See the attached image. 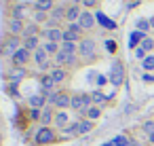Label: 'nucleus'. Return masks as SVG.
<instances>
[{"mask_svg":"<svg viewBox=\"0 0 154 146\" xmlns=\"http://www.w3.org/2000/svg\"><path fill=\"white\" fill-rule=\"evenodd\" d=\"M47 102H49V106L55 108V110H68L70 104H72V93L66 91V89H55L53 93L47 95Z\"/></svg>","mask_w":154,"mask_h":146,"instance_id":"1","label":"nucleus"},{"mask_svg":"<svg viewBox=\"0 0 154 146\" xmlns=\"http://www.w3.org/2000/svg\"><path fill=\"white\" fill-rule=\"evenodd\" d=\"M55 142H59V133L55 131L53 125H51V127L40 125V127L36 129V133H34V144H36V146H51V144H55Z\"/></svg>","mask_w":154,"mask_h":146,"instance_id":"2","label":"nucleus"},{"mask_svg":"<svg viewBox=\"0 0 154 146\" xmlns=\"http://www.w3.org/2000/svg\"><path fill=\"white\" fill-rule=\"evenodd\" d=\"M78 57H80V62H87V64L97 57V43H95V38L85 36L78 43Z\"/></svg>","mask_w":154,"mask_h":146,"instance_id":"3","label":"nucleus"},{"mask_svg":"<svg viewBox=\"0 0 154 146\" xmlns=\"http://www.w3.org/2000/svg\"><path fill=\"white\" fill-rule=\"evenodd\" d=\"M91 106H93V97H91V93H72L70 110L78 112V119H82Z\"/></svg>","mask_w":154,"mask_h":146,"instance_id":"4","label":"nucleus"},{"mask_svg":"<svg viewBox=\"0 0 154 146\" xmlns=\"http://www.w3.org/2000/svg\"><path fill=\"white\" fill-rule=\"evenodd\" d=\"M32 62L36 64V68L42 72V74H47V72H51L53 70V59H51V55L40 47L38 51H34L32 53Z\"/></svg>","mask_w":154,"mask_h":146,"instance_id":"5","label":"nucleus"},{"mask_svg":"<svg viewBox=\"0 0 154 146\" xmlns=\"http://www.w3.org/2000/svg\"><path fill=\"white\" fill-rule=\"evenodd\" d=\"M23 47V38L21 36H11V34H7V38L2 40V57H13L19 49Z\"/></svg>","mask_w":154,"mask_h":146,"instance_id":"6","label":"nucleus"},{"mask_svg":"<svg viewBox=\"0 0 154 146\" xmlns=\"http://www.w3.org/2000/svg\"><path fill=\"white\" fill-rule=\"evenodd\" d=\"M78 62H80L78 53H63V51H59V53L53 57V66H57V68H72V66H76Z\"/></svg>","mask_w":154,"mask_h":146,"instance_id":"7","label":"nucleus"},{"mask_svg":"<svg viewBox=\"0 0 154 146\" xmlns=\"http://www.w3.org/2000/svg\"><path fill=\"white\" fill-rule=\"evenodd\" d=\"M40 38L42 40H53V43H63V28H49V26H42L40 30Z\"/></svg>","mask_w":154,"mask_h":146,"instance_id":"8","label":"nucleus"},{"mask_svg":"<svg viewBox=\"0 0 154 146\" xmlns=\"http://www.w3.org/2000/svg\"><path fill=\"white\" fill-rule=\"evenodd\" d=\"M85 32H82V28L78 26V24H68L66 28H63V40H70V43H80L85 36H82Z\"/></svg>","mask_w":154,"mask_h":146,"instance_id":"9","label":"nucleus"},{"mask_svg":"<svg viewBox=\"0 0 154 146\" xmlns=\"http://www.w3.org/2000/svg\"><path fill=\"white\" fill-rule=\"evenodd\" d=\"M110 83L114 85V87H120L122 85V81H125V66H122V62H114L112 64V70H110Z\"/></svg>","mask_w":154,"mask_h":146,"instance_id":"10","label":"nucleus"},{"mask_svg":"<svg viewBox=\"0 0 154 146\" xmlns=\"http://www.w3.org/2000/svg\"><path fill=\"white\" fill-rule=\"evenodd\" d=\"M30 62H32V53H30L26 47H21V49L11 57V64H13V66H17V68H26Z\"/></svg>","mask_w":154,"mask_h":146,"instance_id":"11","label":"nucleus"},{"mask_svg":"<svg viewBox=\"0 0 154 146\" xmlns=\"http://www.w3.org/2000/svg\"><path fill=\"white\" fill-rule=\"evenodd\" d=\"M23 28H26V21L23 19H17V17H9L7 19V34L21 36L23 34Z\"/></svg>","mask_w":154,"mask_h":146,"instance_id":"12","label":"nucleus"},{"mask_svg":"<svg viewBox=\"0 0 154 146\" xmlns=\"http://www.w3.org/2000/svg\"><path fill=\"white\" fill-rule=\"evenodd\" d=\"M95 24H97V19H95V13H91V11H82V13H80L78 26L82 28V32H91V30L95 28Z\"/></svg>","mask_w":154,"mask_h":146,"instance_id":"13","label":"nucleus"},{"mask_svg":"<svg viewBox=\"0 0 154 146\" xmlns=\"http://www.w3.org/2000/svg\"><path fill=\"white\" fill-rule=\"evenodd\" d=\"M30 13H34L30 2H19L17 7L11 9V17H17V19H23V21H26V17H30Z\"/></svg>","mask_w":154,"mask_h":146,"instance_id":"14","label":"nucleus"},{"mask_svg":"<svg viewBox=\"0 0 154 146\" xmlns=\"http://www.w3.org/2000/svg\"><path fill=\"white\" fill-rule=\"evenodd\" d=\"M9 81H11V85H19L26 76H28V70L26 68H17V66H13L11 70H9Z\"/></svg>","mask_w":154,"mask_h":146,"instance_id":"15","label":"nucleus"},{"mask_svg":"<svg viewBox=\"0 0 154 146\" xmlns=\"http://www.w3.org/2000/svg\"><path fill=\"white\" fill-rule=\"evenodd\" d=\"M47 95L40 91V93H34V95H30L28 97V106L30 108H38V110H42V108H47Z\"/></svg>","mask_w":154,"mask_h":146,"instance_id":"16","label":"nucleus"},{"mask_svg":"<svg viewBox=\"0 0 154 146\" xmlns=\"http://www.w3.org/2000/svg\"><path fill=\"white\" fill-rule=\"evenodd\" d=\"M49 74H51V78L55 81V85H63V83L68 81V76H70L68 68H57V66H53V70H51Z\"/></svg>","mask_w":154,"mask_h":146,"instance_id":"17","label":"nucleus"},{"mask_svg":"<svg viewBox=\"0 0 154 146\" xmlns=\"http://www.w3.org/2000/svg\"><path fill=\"white\" fill-rule=\"evenodd\" d=\"M38 83H40V89H42V93H45V95L53 93V89H55V81L51 78V74H49V72H47V74H40Z\"/></svg>","mask_w":154,"mask_h":146,"instance_id":"18","label":"nucleus"},{"mask_svg":"<svg viewBox=\"0 0 154 146\" xmlns=\"http://www.w3.org/2000/svg\"><path fill=\"white\" fill-rule=\"evenodd\" d=\"M80 5H70L68 9H66V21L68 24H78V19H80Z\"/></svg>","mask_w":154,"mask_h":146,"instance_id":"19","label":"nucleus"},{"mask_svg":"<svg viewBox=\"0 0 154 146\" xmlns=\"http://www.w3.org/2000/svg\"><path fill=\"white\" fill-rule=\"evenodd\" d=\"M95 19H97V24L103 28V30H116V21H112L108 15H103L101 11H95Z\"/></svg>","mask_w":154,"mask_h":146,"instance_id":"20","label":"nucleus"},{"mask_svg":"<svg viewBox=\"0 0 154 146\" xmlns=\"http://www.w3.org/2000/svg\"><path fill=\"white\" fill-rule=\"evenodd\" d=\"M70 125V114L66 110H57L55 112V121H53V127H59V129H66Z\"/></svg>","mask_w":154,"mask_h":146,"instance_id":"21","label":"nucleus"},{"mask_svg":"<svg viewBox=\"0 0 154 146\" xmlns=\"http://www.w3.org/2000/svg\"><path fill=\"white\" fill-rule=\"evenodd\" d=\"M40 26L36 24V21H30V24H26V28H23V34H21V38L26 40V38H30V36H40Z\"/></svg>","mask_w":154,"mask_h":146,"instance_id":"22","label":"nucleus"},{"mask_svg":"<svg viewBox=\"0 0 154 146\" xmlns=\"http://www.w3.org/2000/svg\"><path fill=\"white\" fill-rule=\"evenodd\" d=\"M53 121H55V110H53L51 106L42 108V114H40V123H42V125H47V127H51V125H53Z\"/></svg>","mask_w":154,"mask_h":146,"instance_id":"23","label":"nucleus"},{"mask_svg":"<svg viewBox=\"0 0 154 146\" xmlns=\"http://www.w3.org/2000/svg\"><path fill=\"white\" fill-rule=\"evenodd\" d=\"M40 47H42L51 57H55V55L61 51V45H59V43H53V40H42V45H40Z\"/></svg>","mask_w":154,"mask_h":146,"instance_id":"24","label":"nucleus"},{"mask_svg":"<svg viewBox=\"0 0 154 146\" xmlns=\"http://www.w3.org/2000/svg\"><path fill=\"white\" fill-rule=\"evenodd\" d=\"M53 9H55L53 0H36V5H34V11H42V13H51Z\"/></svg>","mask_w":154,"mask_h":146,"instance_id":"25","label":"nucleus"},{"mask_svg":"<svg viewBox=\"0 0 154 146\" xmlns=\"http://www.w3.org/2000/svg\"><path fill=\"white\" fill-rule=\"evenodd\" d=\"M146 38V34L143 32H139V30H135V32H131V36H129V49H137L139 45H141V40Z\"/></svg>","mask_w":154,"mask_h":146,"instance_id":"26","label":"nucleus"},{"mask_svg":"<svg viewBox=\"0 0 154 146\" xmlns=\"http://www.w3.org/2000/svg\"><path fill=\"white\" fill-rule=\"evenodd\" d=\"M40 45H42V43H40V36H30V38H26V40H23V47H26L30 53L38 51V49H40Z\"/></svg>","mask_w":154,"mask_h":146,"instance_id":"27","label":"nucleus"},{"mask_svg":"<svg viewBox=\"0 0 154 146\" xmlns=\"http://www.w3.org/2000/svg\"><path fill=\"white\" fill-rule=\"evenodd\" d=\"M91 97H93V104H95V106H99V108H101V106H103V104L110 100V95L101 93L99 89H97V91H93V93H91Z\"/></svg>","mask_w":154,"mask_h":146,"instance_id":"28","label":"nucleus"},{"mask_svg":"<svg viewBox=\"0 0 154 146\" xmlns=\"http://www.w3.org/2000/svg\"><path fill=\"white\" fill-rule=\"evenodd\" d=\"M99 116H101V108H99V106H95V104H93V106L87 110V114H85V119H89V121H93V123H95Z\"/></svg>","mask_w":154,"mask_h":146,"instance_id":"29","label":"nucleus"},{"mask_svg":"<svg viewBox=\"0 0 154 146\" xmlns=\"http://www.w3.org/2000/svg\"><path fill=\"white\" fill-rule=\"evenodd\" d=\"M61 51H63V53H78V43L63 40V43H61Z\"/></svg>","mask_w":154,"mask_h":146,"instance_id":"30","label":"nucleus"},{"mask_svg":"<svg viewBox=\"0 0 154 146\" xmlns=\"http://www.w3.org/2000/svg\"><path fill=\"white\" fill-rule=\"evenodd\" d=\"M129 144H131V140L127 135H116L110 140V146H129Z\"/></svg>","mask_w":154,"mask_h":146,"instance_id":"31","label":"nucleus"},{"mask_svg":"<svg viewBox=\"0 0 154 146\" xmlns=\"http://www.w3.org/2000/svg\"><path fill=\"white\" fill-rule=\"evenodd\" d=\"M141 68H143L146 72H152V70H154V55H148V57L141 62Z\"/></svg>","mask_w":154,"mask_h":146,"instance_id":"32","label":"nucleus"},{"mask_svg":"<svg viewBox=\"0 0 154 146\" xmlns=\"http://www.w3.org/2000/svg\"><path fill=\"white\" fill-rule=\"evenodd\" d=\"M34 21H36V24L49 21V13H42V11H34Z\"/></svg>","mask_w":154,"mask_h":146,"instance_id":"33","label":"nucleus"},{"mask_svg":"<svg viewBox=\"0 0 154 146\" xmlns=\"http://www.w3.org/2000/svg\"><path fill=\"white\" fill-rule=\"evenodd\" d=\"M150 28H152V26H150V19H139V21H137V30H139V32L146 34Z\"/></svg>","mask_w":154,"mask_h":146,"instance_id":"34","label":"nucleus"},{"mask_svg":"<svg viewBox=\"0 0 154 146\" xmlns=\"http://www.w3.org/2000/svg\"><path fill=\"white\" fill-rule=\"evenodd\" d=\"M139 47H141V49H143V51H146V53H148V51H152V49H154V40H152V38H148V36H146V38H143V40H141V45H139Z\"/></svg>","mask_w":154,"mask_h":146,"instance_id":"35","label":"nucleus"},{"mask_svg":"<svg viewBox=\"0 0 154 146\" xmlns=\"http://www.w3.org/2000/svg\"><path fill=\"white\" fill-rule=\"evenodd\" d=\"M106 49H108L110 53H116V51H118V43H116L114 38H108V40H106Z\"/></svg>","mask_w":154,"mask_h":146,"instance_id":"36","label":"nucleus"},{"mask_svg":"<svg viewBox=\"0 0 154 146\" xmlns=\"http://www.w3.org/2000/svg\"><path fill=\"white\" fill-rule=\"evenodd\" d=\"M40 114H42V110H38V108H30V121H40Z\"/></svg>","mask_w":154,"mask_h":146,"instance_id":"37","label":"nucleus"},{"mask_svg":"<svg viewBox=\"0 0 154 146\" xmlns=\"http://www.w3.org/2000/svg\"><path fill=\"white\" fill-rule=\"evenodd\" d=\"M97 2H99V0H82L80 5H82L85 9H95V7H97Z\"/></svg>","mask_w":154,"mask_h":146,"instance_id":"38","label":"nucleus"},{"mask_svg":"<svg viewBox=\"0 0 154 146\" xmlns=\"http://www.w3.org/2000/svg\"><path fill=\"white\" fill-rule=\"evenodd\" d=\"M135 57H137V59H141V62H143V59H146V57H148V53H146V51H143V49H141V47H137V49H135Z\"/></svg>","mask_w":154,"mask_h":146,"instance_id":"39","label":"nucleus"},{"mask_svg":"<svg viewBox=\"0 0 154 146\" xmlns=\"http://www.w3.org/2000/svg\"><path fill=\"white\" fill-rule=\"evenodd\" d=\"M143 131L150 135V133H154V123L152 121H148V123H143Z\"/></svg>","mask_w":154,"mask_h":146,"instance_id":"40","label":"nucleus"},{"mask_svg":"<svg viewBox=\"0 0 154 146\" xmlns=\"http://www.w3.org/2000/svg\"><path fill=\"white\" fill-rule=\"evenodd\" d=\"M108 81H110L108 76H103V74H97V87H103Z\"/></svg>","mask_w":154,"mask_h":146,"instance_id":"41","label":"nucleus"},{"mask_svg":"<svg viewBox=\"0 0 154 146\" xmlns=\"http://www.w3.org/2000/svg\"><path fill=\"white\" fill-rule=\"evenodd\" d=\"M143 81H146V83H154V74H148V72H146V74H143Z\"/></svg>","mask_w":154,"mask_h":146,"instance_id":"42","label":"nucleus"},{"mask_svg":"<svg viewBox=\"0 0 154 146\" xmlns=\"http://www.w3.org/2000/svg\"><path fill=\"white\" fill-rule=\"evenodd\" d=\"M148 142H152V144H154V133H150V135H148Z\"/></svg>","mask_w":154,"mask_h":146,"instance_id":"43","label":"nucleus"},{"mask_svg":"<svg viewBox=\"0 0 154 146\" xmlns=\"http://www.w3.org/2000/svg\"><path fill=\"white\" fill-rule=\"evenodd\" d=\"M129 146H143V144H141V142H131Z\"/></svg>","mask_w":154,"mask_h":146,"instance_id":"44","label":"nucleus"},{"mask_svg":"<svg viewBox=\"0 0 154 146\" xmlns=\"http://www.w3.org/2000/svg\"><path fill=\"white\" fill-rule=\"evenodd\" d=\"M72 2H74V5H80V2H82V0H72Z\"/></svg>","mask_w":154,"mask_h":146,"instance_id":"45","label":"nucleus"},{"mask_svg":"<svg viewBox=\"0 0 154 146\" xmlns=\"http://www.w3.org/2000/svg\"><path fill=\"white\" fill-rule=\"evenodd\" d=\"M150 26H152V28H154V17H152V19H150Z\"/></svg>","mask_w":154,"mask_h":146,"instance_id":"46","label":"nucleus"},{"mask_svg":"<svg viewBox=\"0 0 154 146\" xmlns=\"http://www.w3.org/2000/svg\"><path fill=\"white\" fill-rule=\"evenodd\" d=\"M101 146H110V142H106V144H101Z\"/></svg>","mask_w":154,"mask_h":146,"instance_id":"47","label":"nucleus"}]
</instances>
